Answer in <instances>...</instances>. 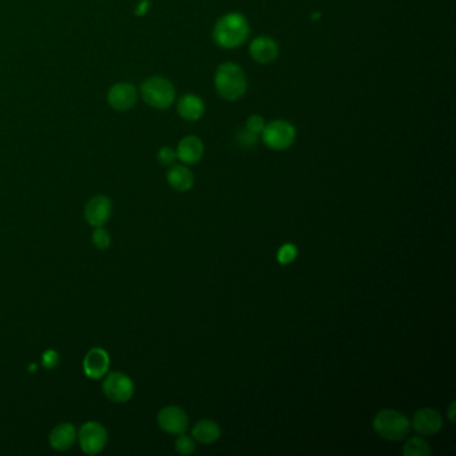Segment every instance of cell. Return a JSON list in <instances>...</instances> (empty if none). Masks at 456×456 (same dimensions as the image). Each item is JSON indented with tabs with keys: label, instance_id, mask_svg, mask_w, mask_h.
I'll use <instances>...</instances> for the list:
<instances>
[{
	"label": "cell",
	"instance_id": "obj_16",
	"mask_svg": "<svg viewBox=\"0 0 456 456\" xmlns=\"http://www.w3.org/2000/svg\"><path fill=\"white\" fill-rule=\"evenodd\" d=\"M177 111L182 119L196 122L205 114V102L196 94H186L178 100Z\"/></svg>",
	"mask_w": 456,
	"mask_h": 456
},
{
	"label": "cell",
	"instance_id": "obj_3",
	"mask_svg": "<svg viewBox=\"0 0 456 456\" xmlns=\"http://www.w3.org/2000/svg\"><path fill=\"white\" fill-rule=\"evenodd\" d=\"M372 427L384 440L402 442L411 432V421L404 414L392 408H384L373 416Z\"/></svg>",
	"mask_w": 456,
	"mask_h": 456
},
{
	"label": "cell",
	"instance_id": "obj_25",
	"mask_svg": "<svg viewBox=\"0 0 456 456\" xmlns=\"http://www.w3.org/2000/svg\"><path fill=\"white\" fill-rule=\"evenodd\" d=\"M42 358H43V367H45L46 370H54V368H57V367H58V364H59V353H58L57 351H54V349L46 351V352L43 353Z\"/></svg>",
	"mask_w": 456,
	"mask_h": 456
},
{
	"label": "cell",
	"instance_id": "obj_17",
	"mask_svg": "<svg viewBox=\"0 0 456 456\" xmlns=\"http://www.w3.org/2000/svg\"><path fill=\"white\" fill-rule=\"evenodd\" d=\"M76 430L71 423H61L49 432V445L57 451H66L74 445Z\"/></svg>",
	"mask_w": 456,
	"mask_h": 456
},
{
	"label": "cell",
	"instance_id": "obj_14",
	"mask_svg": "<svg viewBox=\"0 0 456 456\" xmlns=\"http://www.w3.org/2000/svg\"><path fill=\"white\" fill-rule=\"evenodd\" d=\"M175 153H177V160H181L184 165H196L202 160L205 146L201 138L196 136H186L180 141Z\"/></svg>",
	"mask_w": 456,
	"mask_h": 456
},
{
	"label": "cell",
	"instance_id": "obj_27",
	"mask_svg": "<svg viewBox=\"0 0 456 456\" xmlns=\"http://www.w3.org/2000/svg\"><path fill=\"white\" fill-rule=\"evenodd\" d=\"M448 419L451 423L455 421V402H452L451 406L448 407Z\"/></svg>",
	"mask_w": 456,
	"mask_h": 456
},
{
	"label": "cell",
	"instance_id": "obj_15",
	"mask_svg": "<svg viewBox=\"0 0 456 456\" xmlns=\"http://www.w3.org/2000/svg\"><path fill=\"white\" fill-rule=\"evenodd\" d=\"M166 180L170 187L180 193L189 192L194 186V174L184 163L182 165L174 163L172 166H169Z\"/></svg>",
	"mask_w": 456,
	"mask_h": 456
},
{
	"label": "cell",
	"instance_id": "obj_22",
	"mask_svg": "<svg viewBox=\"0 0 456 456\" xmlns=\"http://www.w3.org/2000/svg\"><path fill=\"white\" fill-rule=\"evenodd\" d=\"M91 241H93L94 247L99 249V250H103V249L110 247L111 237L107 233V230H105L100 226V228H95L94 233L91 235Z\"/></svg>",
	"mask_w": 456,
	"mask_h": 456
},
{
	"label": "cell",
	"instance_id": "obj_18",
	"mask_svg": "<svg viewBox=\"0 0 456 456\" xmlns=\"http://www.w3.org/2000/svg\"><path fill=\"white\" fill-rule=\"evenodd\" d=\"M192 436L198 443H216L221 438V427L214 420H199L194 424V427L192 430Z\"/></svg>",
	"mask_w": 456,
	"mask_h": 456
},
{
	"label": "cell",
	"instance_id": "obj_5",
	"mask_svg": "<svg viewBox=\"0 0 456 456\" xmlns=\"http://www.w3.org/2000/svg\"><path fill=\"white\" fill-rule=\"evenodd\" d=\"M261 139L267 148L274 151H283L295 144L296 129L285 119H274L265 124L261 133Z\"/></svg>",
	"mask_w": 456,
	"mask_h": 456
},
{
	"label": "cell",
	"instance_id": "obj_4",
	"mask_svg": "<svg viewBox=\"0 0 456 456\" xmlns=\"http://www.w3.org/2000/svg\"><path fill=\"white\" fill-rule=\"evenodd\" d=\"M141 95L148 106L157 110H166L174 103L175 88L163 76H150L141 85Z\"/></svg>",
	"mask_w": 456,
	"mask_h": 456
},
{
	"label": "cell",
	"instance_id": "obj_23",
	"mask_svg": "<svg viewBox=\"0 0 456 456\" xmlns=\"http://www.w3.org/2000/svg\"><path fill=\"white\" fill-rule=\"evenodd\" d=\"M265 124H267V122H265L264 117H261L259 114H253V115L247 117L245 129H247V131H250V133H253L256 136H261Z\"/></svg>",
	"mask_w": 456,
	"mask_h": 456
},
{
	"label": "cell",
	"instance_id": "obj_2",
	"mask_svg": "<svg viewBox=\"0 0 456 456\" xmlns=\"http://www.w3.org/2000/svg\"><path fill=\"white\" fill-rule=\"evenodd\" d=\"M214 87L222 99L228 102L240 100L247 94V75L237 63H222L214 74Z\"/></svg>",
	"mask_w": 456,
	"mask_h": 456
},
{
	"label": "cell",
	"instance_id": "obj_21",
	"mask_svg": "<svg viewBox=\"0 0 456 456\" xmlns=\"http://www.w3.org/2000/svg\"><path fill=\"white\" fill-rule=\"evenodd\" d=\"M297 247L293 244H283L277 252V261L281 265H289L297 259Z\"/></svg>",
	"mask_w": 456,
	"mask_h": 456
},
{
	"label": "cell",
	"instance_id": "obj_10",
	"mask_svg": "<svg viewBox=\"0 0 456 456\" xmlns=\"http://www.w3.org/2000/svg\"><path fill=\"white\" fill-rule=\"evenodd\" d=\"M110 368V356L103 348H91L83 358V370L87 378L98 380L107 375Z\"/></svg>",
	"mask_w": 456,
	"mask_h": 456
},
{
	"label": "cell",
	"instance_id": "obj_11",
	"mask_svg": "<svg viewBox=\"0 0 456 456\" xmlns=\"http://www.w3.org/2000/svg\"><path fill=\"white\" fill-rule=\"evenodd\" d=\"M138 91L136 86L127 82H121L111 87L107 94V102L114 110L127 111L136 106Z\"/></svg>",
	"mask_w": 456,
	"mask_h": 456
},
{
	"label": "cell",
	"instance_id": "obj_20",
	"mask_svg": "<svg viewBox=\"0 0 456 456\" xmlns=\"http://www.w3.org/2000/svg\"><path fill=\"white\" fill-rule=\"evenodd\" d=\"M175 451L180 455H192L196 451V440L193 439V436L186 435V432L185 433H181V435H177Z\"/></svg>",
	"mask_w": 456,
	"mask_h": 456
},
{
	"label": "cell",
	"instance_id": "obj_9",
	"mask_svg": "<svg viewBox=\"0 0 456 456\" xmlns=\"http://www.w3.org/2000/svg\"><path fill=\"white\" fill-rule=\"evenodd\" d=\"M157 421L160 430L169 435H181L189 428V416L185 409L178 406H168L158 412Z\"/></svg>",
	"mask_w": 456,
	"mask_h": 456
},
{
	"label": "cell",
	"instance_id": "obj_8",
	"mask_svg": "<svg viewBox=\"0 0 456 456\" xmlns=\"http://www.w3.org/2000/svg\"><path fill=\"white\" fill-rule=\"evenodd\" d=\"M409 421L411 430L424 438L436 435L443 427V418L440 412L430 407L418 409Z\"/></svg>",
	"mask_w": 456,
	"mask_h": 456
},
{
	"label": "cell",
	"instance_id": "obj_19",
	"mask_svg": "<svg viewBox=\"0 0 456 456\" xmlns=\"http://www.w3.org/2000/svg\"><path fill=\"white\" fill-rule=\"evenodd\" d=\"M431 454V445L424 439V436L420 435L409 438L403 447L404 456H430Z\"/></svg>",
	"mask_w": 456,
	"mask_h": 456
},
{
	"label": "cell",
	"instance_id": "obj_24",
	"mask_svg": "<svg viewBox=\"0 0 456 456\" xmlns=\"http://www.w3.org/2000/svg\"><path fill=\"white\" fill-rule=\"evenodd\" d=\"M157 160L162 166H172L177 160V153L173 148L165 146V148H160V151L157 154Z\"/></svg>",
	"mask_w": 456,
	"mask_h": 456
},
{
	"label": "cell",
	"instance_id": "obj_6",
	"mask_svg": "<svg viewBox=\"0 0 456 456\" xmlns=\"http://www.w3.org/2000/svg\"><path fill=\"white\" fill-rule=\"evenodd\" d=\"M78 439L82 451L86 455L94 456L105 450L109 435L98 421H86L78 432Z\"/></svg>",
	"mask_w": 456,
	"mask_h": 456
},
{
	"label": "cell",
	"instance_id": "obj_13",
	"mask_svg": "<svg viewBox=\"0 0 456 456\" xmlns=\"http://www.w3.org/2000/svg\"><path fill=\"white\" fill-rule=\"evenodd\" d=\"M279 45L271 37L261 35L252 40L249 45V54L255 62L259 64H269L279 57Z\"/></svg>",
	"mask_w": 456,
	"mask_h": 456
},
{
	"label": "cell",
	"instance_id": "obj_7",
	"mask_svg": "<svg viewBox=\"0 0 456 456\" xmlns=\"http://www.w3.org/2000/svg\"><path fill=\"white\" fill-rule=\"evenodd\" d=\"M102 390L105 396L111 402L126 403L134 394V384L124 372H111L106 375Z\"/></svg>",
	"mask_w": 456,
	"mask_h": 456
},
{
	"label": "cell",
	"instance_id": "obj_1",
	"mask_svg": "<svg viewBox=\"0 0 456 456\" xmlns=\"http://www.w3.org/2000/svg\"><path fill=\"white\" fill-rule=\"evenodd\" d=\"M249 33V22L242 13H225L214 25L213 39L221 49H238L247 42Z\"/></svg>",
	"mask_w": 456,
	"mask_h": 456
},
{
	"label": "cell",
	"instance_id": "obj_12",
	"mask_svg": "<svg viewBox=\"0 0 456 456\" xmlns=\"http://www.w3.org/2000/svg\"><path fill=\"white\" fill-rule=\"evenodd\" d=\"M111 211L112 204L110 198L99 194L88 199L85 208V218L91 226L100 228L110 220Z\"/></svg>",
	"mask_w": 456,
	"mask_h": 456
},
{
	"label": "cell",
	"instance_id": "obj_26",
	"mask_svg": "<svg viewBox=\"0 0 456 456\" xmlns=\"http://www.w3.org/2000/svg\"><path fill=\"white\" fill-rule=\"evenodd\" d=\"M257 138H259V136H256V134H253V133L247 131V129H245L242 133H240L238 141H240V144H241L244 148H252V146H256V144H257Z\"/></svg>",
	"mask_w": 456,
	"mask_h": 456
}]
</instances>
